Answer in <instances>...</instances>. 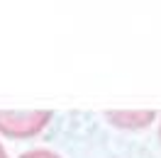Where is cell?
Here are the masks:
<instances>
[{
    "mask_svg": "<svg viewBox=\"0 0 161 158\" xmlns=\"http://www.w3.org/2000/svg\"><path fill=\"white\" fill-rule=\"evenodd\" d=\"M49 117V112H0V131L8 136H32Z\"/></svg>",
    "mask_w": 161,
    "mask_h": 158,
    "instance_id": "obj_1",
    "label": "cell"
},
{
    "mask_svg": "<svg viewBox=\"0 0 161 158\" xmlns=\"http://www.w3.org/2000/svg\"><path fill=\"white\" fill-rule=\"evenodd\" d=\"M154 119V112H139V114H130V112H112L110 122L120 124V127H144Z\"/></svg>",
    "mask_w": 161,
    "mask_h": 158,
    "instance_id": "obj_2",
    "label": "cell"
},
{
    "mask_svg": "<svg viewBox=\"0 0 161 158\" xmlns=\"http://www.w3.org/2000/svg\"><path fill=\"white\" fill-rule=\"evenodd\" d=\"M20 158H59L56 153H51V151H47V148H37V151H30V153H25V156Z\"/></svg>",
    "mask_w": 161,
    "mask_h": 158,
    "instance_id": "obj_3",
    "label": "cell"
},
{
    "mask_svg": "<svg viewBox=\"0 0 161 158\" xmlns=\"http://www.w3.org/2000/svg\"><path fill=\"white\" fill-rule=\"evenodd\" d=\"M0 158H8V156H5V151H3V146H0Z\"/></svg>",
    "mask_w": 161,
    "mask_h": 158,
    "instance_id": "obj_4",
    "label": "cell"
}]
</instances>
